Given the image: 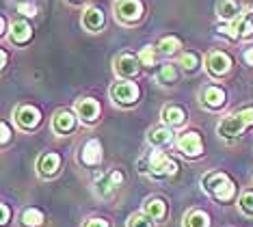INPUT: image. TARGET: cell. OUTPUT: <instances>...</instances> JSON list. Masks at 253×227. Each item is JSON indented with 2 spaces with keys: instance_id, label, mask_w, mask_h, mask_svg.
Here are the masks:
<instances>
[{
  "instance_id": "cell-1",
  "label": "cell",
  "mask_w": 253,
  "mask_h": 227,
  "mask_svg": "<svg viewBox=\"0 0 253 227\" xmlns=\"http://www.w3.org/2000/svg\"><path fill=\"white\" fill-rule=\"evenodd\" d=\"M201 186H204V190H208L216 201H232L236 195V184L229 180L227 173H223V171L208 173V176L201 180Z\"/></svg>"
},
{
  "instance_id": "cell-2",
  "label": "cell",
  "mask_w": 253,
  "mask_h": 227,
  "mask_svg": "<svg viewBox=\"0 0 253 227\" xmlns=\"http://www.w3.org/2000/svg\"><path fill=\"white\" fill-rule=\"evenodd\" d=\"M147 171L154 178H169L177 173V162L165 154V151H152L147 158Z\"/></svg>"
},
{
  "instance_id": "cell-3",
  "label": "cell",
  "mask_w": 253,
  "mask_h": 227,
  "mask_svg": "<svg viewBox=\"0 0 253 227\" xmlns=\"http://www.w3.org/2000/svg\"><path fill=\"white\" fill-rule=\"evenodd\" d=\"M216 31L221 35H225V37H229V39H234V42L236 39H247V37L253 35V22L243 13L240 17H236L234 22H229V24L218 26Z\"/></svg>"
},
{
  "instance_id": "cell-4",
  "label": "cell",
  "mask_w": 253,
  "mask_h": 227,
  "mask_svg": "<svg viewBox=\"0 0 253 227\" xmlns=\"http://www.w3.org/2000/svg\"><path fill=\"white\" fill-rule=\"evenodd\" d=\"M115 15L124 22V24H134L143 15L141 0H117L115 2Z\"/></svg>"
},
{
  "instance_id": "cell-5",
  "label": "cell",
  "mask_w": 253,
  "mask_h": 227,
  "mask_svg": "<svg viewBox=\"0 0 253 227\" xmlns=\"http://www.w3.org/2000/svg\"><path fill=\"white\" fill-rule=\"evenodd\" d=\"M206 69H208V74L212 78H223L232 69V59H229L227 52H221V50L210 52L206 56Z\"/></svg>"
},
{
  "instance_id": "cell-6",
  "label": "cell",
  "mask_w": 253,
  "mask_h": 227,
  "mask_svg": "<svg viewBox=\"0 0 253 227\" xmlns=\"http://www.w3.org/2000/svg\"><path fill=\"white\" fill-rule=\"evenodd\" d=\"M111 97L122 106H130L139 100V87L134 83H115L111 87Z\"/></svg>"
},
{
  "instance_id": "cell-7",
  "label": "cell",
  "mask_w": 253,
  "mask_h": 227,
  "mask_svg": "<svg viewBox=\"0 0 253 227\" xmlns=\"http://www.w3.org/2000/svg\"><path fill=\"white\" fill-rule=\"evenodd\" d=\"M177 149L182 151V156L186 158H197L204 151V143H201V136L197 132H184L177 138Z\"/></svg>"
},
{
  "instance_id": "cell-8",
  "label": "cell",
  "mask_w": 253,
  "mask_h": 227,
  "mask_svg": "<svg viewBox=\"0 0 253 227\" xmlns=\"http://www.w3.org/2000/svg\"><path fill=\"white\" fill-rule=\"evenodd\" d=\"M249 126L247 121L240 117V113H234V115H229V117H225L218 124V135H221L223 138H234V136H240L245 132V128Z\"/></svg>"
},
{
  "instance_id": "cell-9",
  "label": "cell",
  "mask_w": 253,
  "mask_h": 227,
  "mask_svg": "<svg viewBox=\"0 0 253 227\" xmlns=\"http://www.w3.org/2000/svg\"><path fill=\"white\" fill-rule=\"evenodd\" d=\"M139 59L136 56L128 54V52H124V54H119L117 59L113 61V67H115V74L122 76V78H134L136 74H139Z\"/></svg>"
},
{
  "instance_id": "cell-10",
  "label": "cell",
  "mask_w": 253,
  "mask_h": 227,
  "mask_svg": "<svg viewBox=\"0 0 253 227\" xmlns=\"http://www.w3.org/2000/svg\"><path fill=\"white\" fill-rule=\"evenodd\" d=\"M76 115L83 124H93L100 117V104L93 97H83L76 102Z\"/></svg>"
},
{
  "instance_id": "cell-11",
  "label": "cell",
  "mask_w": 253,
  "mask_h": 227,
  "mask_svg": "<svg viewBox=\"0 0 253 227\" xmlns=\"http://www.w3.org/2000/svg\"><path fill=\"white\" fill-rule=\"evenodd\" d=\"M15 121H18V126L22 130H35L39 126V121H42V113L35 108V106H20L15 110Z\"/></svg>"
},
{
  "instance_id": "cell-12",
  "label": "cell",
  "mask_w": 253,
  "mask_h": 227,
  "mask_svg": "<svg viewBox=\"0 0 253 227\" xmlns=\"http://www.w3.org/2000/svg\"><path fill=\"white\" fill-rule=\"evenodd\" d=\"M37 169H39V176H42V178L56 176V173H59V169H61V156L54 154V151H48V154H43L42 158H39Z\"/></svg>"
},
{
  "instance_id": "cell-13",
  "label": "cell",
  "mask_w": 253,
  "mask_h": 227,
  "mask_svg": "<svg viewBox=\"0 0 253 227\" xmlns=\"http://www.w3.org/2000/svg\"><path fill=\"white\" fill-rule=\"evenodd\" d=\"M80 160L89 167H95L102 162V143L97 138H91V141L84 143L83 154H80Z\"/></svg>"
},
{
  "instance_id": "cell-14",
  "label": "cell",
  "mask_w": 253,
  "mask_h": 227,
  "mask_svg": "<svg viewBox=\"0 0 253 227\" xmlns=\"http://www.w3.org/2000/svg\"><path fill=\"white\" fill-rule=\"evenodd\" d=\"M201 102L206 104L208 108L216 110L221 106H225V91L221 89V87H206L204 91H201Z\"/></svg>"
},
{
  "instance_id": "cell-15",
  "label": "cell",
  "mask_w": 253,
  "mask_h": 227,
  "mask_svg": "<svg viewBox=\"0 0 253 227\" xmlns=\"http://www.w3.org/2000/svg\"><path fill=\"white\" fill-rule=\"evenodd\" d=\"M52 128L56 135H70V132H74V128H76V117H74L70 110H59L54 115Z\"/></svg>"
},
{
  "instance_id": "cell-16",
  "label": "cell",
  "mask_w": 253,
  "mask_h": 227,
  "mask_svg": "<svg viewBox=\"0 0 253 227\" xmlns=\"http://www.w3.org/2000/svg\"><path fill=\"white\" fill-rule=\"evenodd\" d=\"M240 4L236 2V0H218L216 2V15L221 17L223 22H234L236 17H240Z\"/></svg>"
},
{
  "instance_id": "cell-17",
  "label": "cell",
  "mask_w": 253,
  "mask_h": 227,
  "mask_svg": "<svg viewBox=\"0 0 253 227\" xmlns=\"http://www.w3.org/2000/svg\"><path fill=\"white\" fill-rule=\"evenodd\" d=\"M83 26L87 28V31H91V33L100 31V28L104 26V13H102V9H97V7H87L84 9Z\"/></svg>"
},
{
  "instance_id": "cell-18",
  "label": "cell",
  "mask_w": 253,
  "mask_h": 227,
  "mask_svg": "<svg viewBox=\"0 0 253 227\" xmlns=\"http://www.w3.org/2000/svg\"><path fill=\"white\" fill-rule=\"evenodd\" d=\"M147 141L152 143L154 147H167V145H171V141H173V132H171L169 126H158V128H154V130H149Z\"/></svg>"
},
{
  "instance_id": "cell-19",
  "label": "cell",
  "mask_w": 253,
  "mask_h": 227,
  "mask_svg": "<svg viewBox=\"0 0 253 227\" xmlns=\"http://www.w3.org/2000/svg\"><path fill=\"white\" fill-rule=\"evenodd\" d=\"M143 214H147L152 221H160L165 219L167 214V203L160 199V197H149V199L143 203Z\"/></svg>"
},
{
  "instance_id": "cell-20",
  "label": "cell",
  "mask_w": 253,
  "mask_h": 227,
  "mask_svg": "<svg viewBox=\"0 0 253 227\" xmlns=\"http://www.w3.org/2000/svg\"><path fill=\"white\" fill-rule=\"evenodd\" d=\"M31 37H33V28L28 22L18 20L11 24V42L13 44H26Z\"/></svg>"
},
{
  "instance_id": "cell-21",
  "label": "cell",
  "mask_w": 253,
  "mask_h": 227,
  "mask_svg": "<svg viewBox=\"0 0 253 227\" xmlns=\"http://www.w3.org/2000/svg\"><path fill=\"white\" fill-rule=\"evenodd\" d=\"M163 121L167 126H182L184 121H186V113H184V108L175 106V104H169V106L163 108Z\"/></svg>"
},
{
  "instance_id": "cell-22",
  "label": "cell",
  "mask_w": 253,
  "mask_h": 227,
  "mask_svg": "<svg viewBox=\"0 0 253 227\" xmlns=\"http://www.w3.org/2000/svg\"><path fill=\"white\" fill-rule=\"evenodd\" d=\"M184 227H210V217L204 210H191L184 217Z\"/></svg>"
},
{
  "instance_id": "cell-23",
  "label": "cell",
  "mask_w": 253,
  "mask_h": 227,
  "mask_svg": "<svg viewBox=\"0 0 253 227\" xmlns=\"http://www.w3.org/2000/svg\"><path fill=\"white\" fill-rule=\"evenodd\" d=\"M22 225L24 227H42L43 223V212L37 210V208H26L24 212H22Z\"/></svg>"
},
{
  "instance_id": "cell-24",
  "label": "cell",
  "mask_w": 253,
  "mask_h": 227,
  "mask_svg": "<svg viewBox=\"0 0 253 227\" xmlns=\"http://www.w3.org/2000/svg\"><path fill=\"white\" fill-rule=\"evenodd\" d=\"M180 50V39L177 37H163L160 39V44H158V52L160 54H165V56H171V54H175V52Z\"/></svg>"
},
{
  "instance_id": "cell-25",
  "label": "cell",
  "mask_w": 253,
  "mask_h": 227,
  "mask_svg": "<svg viewBox=\"0 0 253 227\" xmlns=\"http://www.w3.org/2000/svg\"><path fill=\"white\" fill-rule=\"evenodd\" d=\"M156 80L160 85H175L177 83V69L173 65H163L156 76Z\"/></svg>"
},
{
  "instance_id": "cell-26",
  "label": "cell",
  "mask_w": 253,
  "mask_h": 227,
  "mask_svg": "<svg viewBox=\"0 0 253 227\" xmlns=\"http://www.w3.org/2000/svg\"><path fill=\"white\" fill-rule=\"evenodd\" d=\"M115 190H117V186H115V182L111 180V176L100 178V182H97V193H100L102 199H111Z\"/></svg>"
},
{
  "instance_id": "cell-27",
  "label": "cell",
  "mask_w": 253,
  "mask_h": 227,
  "mask_svg": "<svg viewBox=\"0 0 253 227\" xmlns=\"http://www.w3.org/2000/svg\"><path fill=\"white\" fill-rule=\"evenodd\" d=\"M180 65L184 67V72H195L199 67V56L195 52H186V54H182Z\"/></svg>"
},
{
  "instance_id": "cell-28",
  "label": "cell",
  "mask_w": 253,
  "mask_h": 227,
  "mask_svg": "<svg viewBox=\"0 0 253 227\" xmlns=\"http://www.w3.org/2000/svg\"><path fill=\"white\" fill-rule=\"evenodd\" d=\"M240 210H243L245 214H249V217H253V190H245L243 195H240Z\"/></svg>"
},
{
  "instance_id": "cell-29",
  "label": "cell",
  "mask_w": 253,
  "mask_h": 227,
  "mask_svg": "<svg viewBox=\"0 0 253 227\" xmlns=\"http://www.w3.org/2000/svg\"><path fill=\"white\" fill-rule=\"evenodd\" d=\"M128 227H154V223L147 214H132L128 219Z\"/></svg>"
},
{
  "instance_id": "cell-30",
  "label": "cell",
  "mask_w": 253,
  "mask_h": 227,
  "mask_svg": "<svg viewBox=\"0 0 253 227\" xmlns=\"http://www.w3.org/2000/svg\"><path fill=\"white\" fill-rule=\"evenodd\" d=\"M139 61L143 63V65L152 67L154 63H156V50H154L152 45H145V48L141 50V54H139Z\"/></svg>"
},
{
  "instance_id": "cell-31",
  "label": "cell",
  "mask_w": 253,
  "mask_h": 227,
  "mask_svg": "<svg viewBox=\"0 0 253 227\" xmlns=\"http://www.w3.org/2000/svg\"><path fill=\"white\" fill-rule=\"evenodd\" d=\"M18 11H20L22 15H26V17H33V15L37 13V7H35V4H31V2H20L18 4Z\"/></svg>"
},
{
  "instance_id": "cell-32",
  "label": "cell",
  "mask_w": 253,
  "mask_h": 227,
  "mask_svg": "<svg viewBox=\"0 0 253 227\" xmlns=\"http://www.w3.org/2000/svg\"><path fill=\"white\" fill-rule=\"evenodd\" d=\"M240 117H243L245 121H247V124H253V106H249V108H243V110H240Z\"/></svg>"
},
{
  "instance_id": "cell-33",
  "label": "cell",
  "mask_w": 253,
  "mask_h": 227,
  "mask_svg": "<svg viewBox=\"0 0 253 227\" xmlns=\"http://www.w3.org/2000/svg\"><path fill=\"white\" fill-rule=\"evenodd\" d=\"M84 227H108V223L104 219H89L87 223H84Z\"/></svg>"
},
{
  "instance_id": "cell-34",
  "label": "cell",
  "mask_w": 253,
  "mask_h": 227,
  "mask_svg": "<svg viewBox=\"0 0 253 227\" xmlns=\"http://www.w3.org/2000/svg\"><path fill=\"white\" fill-rule=\"evenodd\" d=\"M11 141V128L7 121H2V145H7Z\"/></svg>"
},
{
  "instance_id": "cell-35",
  "label": "cell",
  "mask_w": 253,
  "mask_h": 227,
  "mask_svg": "<svg viewBox=\"0 0 253 227\" xmlns=\"http://www.w3.org/2000/svg\"><path fill=\"white\" fill-rule=\"evenodd\" d=\"M0 208H2V221H0V223H2V225H7V223H9V219H11V210H9V206H7V203H2V206H0Z\"/></svg>"
},
{
  "instance_id": "cell-36",
  "label": "cell",
  "mask_w": 253,
  "mask_h": 227,
  "mask_svg": "<svg viewBox=\"0 0 253 227\" xmlns=\"http://www.w3.org/2000/svg\"><path fill=\"white\" fill-rule=\"evenodd\" d=\"M108 176H111V180L115 182V186H119V184L124 182V176H122V171H111V173H108Z\"/></svg>"
},
{
  "instance_id": "cell-37",
  "label": "cell",
  "mask_w": 253,
  "mask_h": 227,
  "mask_svg": "<svg viewBox=\"0 0 253 227\" xmlns=\"http://www.w3.org/2000/svg\"><path fill=\"white\" fill-rule=\"evenodd\" d=\"M245 63H247V65H253V48L245 50Z\"/></svg>"
},
{
  "instance_id": "cell-38",
  "label": "cell",
  "mask_w": 253,
  "mask_h": 227,
  "mask_svg": "<svg viewBox=\"0 0 253 227\" xmlns=\"http://www.w3.org/2000/svg\"><path fill=\"white\" fill-rule=\"evenodd\" d=\"M0 61H2V67L7 65V52H4V50H2V54H0Z\"/></svg>"
},
{
  "instance_id": "cell-39",
  "label": "cell",
  "mask_w": 253,
  "mask_h": 227,
  "mask_svg": "<svg viewBox=\"0 0 253 227\" xmlns=\"http://www.w3.org/2000/svg\"><path fill=\"white\" fill-rule=\"evenodd\" d=\"M0 26H2V35H4V33H7V20H4V17L0 20Z\"/></svg>"
},
{
  "instance_id": "cell-40",
  "label": "cell",
  "mask_w": 253,
  "mask_h": 227,
  "mask_svg": "<svg viewBox=\"0 0 253 227\" xmlns=\"http://www.w3.org/2000/svg\"><path fill=\"white\" fill-rule=\"evenodd\" d=\"M74 2H80V0H74Z\"/></svg>"
}]
</instances>
